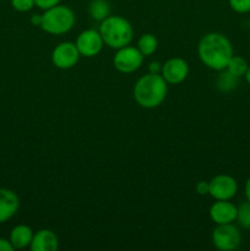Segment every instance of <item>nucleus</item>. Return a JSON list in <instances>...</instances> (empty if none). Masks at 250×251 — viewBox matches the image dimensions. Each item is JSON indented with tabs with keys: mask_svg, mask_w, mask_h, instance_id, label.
<instances>
[{
	"mask_svg": "<svg viewBox=\"0 0 250 251\" xmlns=\"http://www.w3.org/2000/svg\"><path fill=\"white\" fill-rule=\"evenodd\" d=\"M198 54L203 65L215 71L227 68L233 54V47L229 39L222 33L211 32L200 39Z\"/></svg>",
	"mask_w": 250,
	"mask_h": 251,
	"instance_id": "obj_1",
	"label": "nucleus"
},
{
	"mask_svg": "<svg viewBox=\"0 0 250 251\" xmlns=\"http://www.w3.org/2000/svg\"><path fill=\"white\" fill-rule=\"evenodd\" d=\"M167 90V82L161 74L149 73L135 83L134 98L140 107L152 109L163 103Z\"/></svg>",
	"mask_w": 250,
	"mask_h": 251,
	"instance_id": "obj_2",
	"label": "nucleus"
},
{
	"mask_svg": "<svg viewBox=\"0 0 250 251\" xmlns=\"http://www.w3.org/2000/svg\"><path fill=\"white\" fill-rule=\"evenodd\" d=\"M98 31L105 46L117 50L129 46L134 37L131 24L122 16H108L100 22Z\"/></svg>",
	"mask_w": 250,
	"mask_h": 251,
	"instance_id": "obj_3",
	"label": "nucleus"
},
{
	"mask_svg": "<svg viewBox=\"0 0 250 251\" xmlns=\"http://www.w3.org/2000/svg\"><path fill=\"white\" fill-rule=\"evenodd\" d=\"M75 25V14L66 5H55L44 10L41 28L49 34H63L70 31Z\"/></svg>",
	"mask_w": 250,
	"mask_h": 251,
	"instance_id": "obj_4",
	"label": "nucleus"
},
{
	"mask_svg": "<svg viewBox=\"0 0 250 251\" xmlns=\"http://www.w3.org/2000/svg\"><path fill=\"white\" fill-rule=\"evenodd\" d=\"M144 58L145 56L142 55L139 49L135 47L126 46L118 49L114 59H113V64L119 73L131 74L139 70L140 66L142 65Z\"/></svg>",
	"mask_w": 250,
	"mask_h": 251,
	"instance_id": "obj_5",
	"label": "nucleus"
},
{
	"mask_svg": "<svg viewBox=\"0 0 250 251\" xmlns=\"http://www.w3.org/2000/svg\"><path fill=\"white\" fill-rule=\"evenodd\" d=\"M242 240L239 229L232 223L227 225H217L213 229L212 242L216 249L222 251H232L237 249Z\"/></svg>",
	"mask_w": 250,
	"mask_h": 251,
	"instance_id": "obj_6",
	"label": "nucleus"
},
{
	"mask_svg": "<svg viewBox=\"0 0 250 251\" xmlns=\"http://www.w3.org/2000/svg\"><path fill=\"white\" fill-rule=\"evenodd\" d=\"M80 51L73 42H63L59 43L51 53V63L55 68L61 70H69L78 63Z\"/></svg>",
	"mask_w": 250,
	"mask_h": 251,
	"instance_id": "obj_7",
	"label": "nucleus"
},
{
	"mask_svg": "<svg viewBox=\"0 0 250 251\" xmlns=\"http://www.w3.org/2000/svg\"><path fill=\"white\" fill-rule=\"evenodd\" d=\"M210 193L215 200H230L238 191V183L228 174H218L210 181Z\"/></svg>",
	"mask_w": 250,
	"mask_h": 251,
	"instance_id": "obj_8",
	"label": "nucleus"
},
{
	"mask_svg": "<svg viewBox=\"0 0 250 251\" xmlns=\"http://www.w3.org/2000/svg\"><path fill=\"white\" fill-rule=\"evenodd\" d=\"M75 44L80 51L81 56L92 58V56L98 55L100 53L104 42H103L100 31L86 29L78 34Z\"/></svg>",
	"mask_w": 250,
	"mask_h": 251,
	"instance_id": "obj_9",
	"label": "nucleus"
},
{
	"mask_svg": "<svg viewBox=\"0 0 250 251\" xmlns=\"http://www.w3.org/2000/svg\"><path fill=\"white\" fill-rule=\"evenodd\" d=\"M162 77L167 83L178 85L183 82L189 75V65L184 59L172 58L167 60L162 66Z\"/></svg>",
	"mask_w": 250,
	"mask_h": 251,
	"instance_id": "obj_10",
	"label": "nucleus"
},
{
	"mask_svg": "<svg viewBox=\"0 0 250 251\" xmlns=\"http://www.w3.org/2000/svg\"><path fill=\"white\" fill-rule=\"evenodd\" d=\"M238 207L229 200H216L210 207V217L216 225H227L237 220Z\"/></svg>",
	"mask_w": 250,
	"mask_h": 251,
	"instance_id": "obj_11",
	"label": "nucleus"
},
{
	"mask_svg": "<svg viewBox=\"0 0 250 251\" xmlns=\"http://www.w3.org/2000/svg\"><path fill=\"white\" fill-rule=\"evenodd\" d=\"M20 207V200L16 193L10 189L0 188V225L14 217Z\"/></svg>",
	"mask_w": 250,
	"mask_h": 251,
	"instance_id": "obj_12",
	"label": "nucleus"
},
{
	"mask_svg": "<svg viewBox=\"0 0 250 251\" xmlns=\"http://www.w3.org/2000/svg\"><path fill=\"white\" fill-rule=\"evenodd\" d=\"M59 247V239L50 229H41L33 234L29 249L32 251H55Z\"/></svg>",
	"mask_w": 250,
	"mask_h": 251,
	"instance_id": "obj_13",
	"label": "nucleus"
},
{
	"mask_svg": "<svg viewBox=\"0 0 250 251\" xmlns=\"http://www.w3.org/2000/svg\"><path fill=\"white\" fill-rule=\"evenodd\" d=\"M33 234L34 233L31 229V227L26 225H19L12 228L9 240L12 247H14V249H25V248L31 245Z\"/></svg>",
	"mask_w": 250,
	"mask_h": 251,
	"instance_id": "obj_14",
	"label": "nucleus"
},
{
	"mask_svg": "<svg viewBox=\"0 0 250 251\" xmlns=\"http://www.w3.org/2000/svg\"><path fill=\"white\" fill-rule=\"evenodd\" d=\"M238 81H239V77L233 75L227 69H223L220 71L217 78H216V87L223 93L232 92L237 88Z\"/></svg>",
	"mask_w": 250,
	"mask_h": 251,
	"instance_id": "obj_15",
	"label": "nucleus"
},
{
	"mask_svg": "<svg viewBox=\"0 0 250 251\" xmlns=\"http://www.w3.org/2000/svg\"><path fill=\"white\" fill-rule=\"evenodd\" d=\"M88 12L96 21L102 22L110 16V4L108 0H91L88 5Z\"/></svg>",
	"mask_w": 250,
	"mask_h": 251,
	"instance_id": "obj_16",
	"label": "nucleus"
},
{
	"mask_svg": "<svg viewBox=\"0 0 250 251\" xmlns=\"http://www.w3.org/2000/svg\"><path fill=\"white\" fill-rule=\"evenodd\" d=\"M158 47V41H157L156 36L152 33H145L137 41V49L141 51L144 56H150L157 50Z\"/></svg>",
	"mask_w": 250,
	"mask_h": 251,
	"instance_id": "obj_17",
	"label": "nucleus"
},
{
	"mask_svg": "<svg viewBox=\"0 0 250 251\" xmlns=\"http://www.w3.org/2000/svg\"><path fill=\"white\" fill-rule=\"evenodd\" d=\"M248 68H249V64H248V61L243 56L233 55L225 69L230 71L233 75L237 76V77H242V76L245 75Z\"/></svg>",
	"mask_w": 250,
	"mask_h": 251,
	"instance_id": "obj_18",
	"label": "nucleus"
},
{
	"mask_svg": "<svg viewBox=\"0 0 250 251\" xmlns=\"http://www.w3.org/2000/svg\"><path fill=\"white\" fill-rule=\"evenodd\" d=\"M237 221L239 222L240 227H243L247 230H250V202L249 201L242 203V205L238 207Z\"/></svg>",
	"mask_w": 250,
	"mask_h": 251,
	"instance_id": "obj_19",
	"label": "nucleus"
},
{
	"mask_svg": "<svg viewBox=\"0 0 250 251\" xmlns=\"http://www.w3.org/2000/svg\"><path fill=\"white\" fill-rule=\"evenodd\" d=\"M233 11L238 14H247L250 11V0H228Z\"/></svg>",
	"mask_w": 250,
	"mask_h": 251,
	"instance_id": "obj_20",
	"label": "nucleus"
},
{
	"mask_svg": "<svg viewBox=\"0 0 250 251\" xmlns=\"http://www.w3.org/2000/svg\"><path fill=\"white\" fill-rule=\"evenodd\" d=\"M11 6L19 12H27L36 6L34 0H11Z\"/></svg>",
	"mask_w": 250,
	"mask_h": 251,
	"instance_id": "obj_21",
	"label": "nucleus"
},
{
	"mask_svg": "<svg viewBox=\"0 0 250 251\" xmlns=\"http://www.w3.org/2000/svg\"><path fill=\"white\" fill-rule=\"evenodd\" d=\"M36 6H38L42 10H48L55 5L60 4V0H34Z\"/></svg>",
	"mask_w": 250,
	"mask_h": 251,
	"instance_id": "obj_22",
	"label": "nucleus"
},
{
	"mask_svg": "<svg viewBox=\"0 0 250 251\" xmlns=\"http://www.w3.org/2000/svg\"><path fill=\"white\" fill-rule=\"evenodd\" d=\"M196 193L199 195H207L210 193V183L205 180H201L196 184Z\"/></svg>",
	"mask_w": 250,
	"mask_h": 251,
	"instance_id": "obj_23",
	"label": "nucleus"
},
{
	"mask_svg": "<svg viewBox=\"0 0 250 251\" xmlns=\"http://www.w3.org/2000/svg\"><path fill=\"white\" fill-rule=\"evenodd\" d=\"M162 64L159 61H151L149 65V71L151 74H161L162 73Z\"/></svg>",
	"mask_w": 250,
	"mask_h": 251,
	"instance_id": "obj_24",
	"label": "nucleus"
},
{
	"mask_svg": "<svg viewBox=\"0 0 250 251\" xmlns=\"http://www.w3.org/2000/svg\"><path fill=\"white\" fill-rule=\"evenodd\" d=\"M12 250L15 249L14 247H12L11 243H10V240L0 238V251H12Z\"/></svg>",
	"mask_w": 250,
	"mask_h": 251,
	"instance_id": "obj_25",
	"label": "nucleus"
},
{
	"mask_svg": "<svg viewBox=\"0 0 250 251\" xmlns=\"http://www.w3.org/2000/svg\"><path fill=\"white\" fill-rule=\"evenodd\" d=\"M31 24L33 25V26H39L41 27V24H42V15L39 14H33L31 16Z\"/></svg>",
	"mask_w": 250,
	"mask_h": 251,
	"instance_id": "obj_26",
	"label": "nucleus"
},
{
	"mask_svg": "<svg viewBox=\"0 0 250 251\" xmlns=\"http://www.w3.org/2000/svg\"><path fill=\"white\" fill-rule=\"evenodd\" d=\"M245 198H247V201L250 202V176L248 178L247 183H245Z\"/></svg>",
	"mask_w": 250,
	"mask_h": 251,
	"instance_id": "obj_27",
	"label": "nucleus"
},
{
	"mask_svg": "<svg viewBox=\"0 0 250 251\" xmlns=\"http://www.w3.org/2000/svg\"><path fill=\"white\" fill-rule=\"evenodd\" d=\"M244 77H245V80H247V82L250 85V65H249V68H248L247 73H245Z\"/></svg>",
	"mask_w": 250,
	"mask_h": 251,
	"instance_id": "obj_28",
	"label": "nucleus"
},
{
	"mask_svg": "<svg viewBox=\"0 0 250 251\" xmlns=\"http://www.w3.org/2000/svg\"><path fill=\"white\" fill-rule=\"evenodd\" d=\"M249 28H250V19H249Z\"/></svg>",
	"mask_w": 250,
	"mask_h": 251,
	"instance_id": "obj_29",
	"label": "nucleus"
}]
</instances>
